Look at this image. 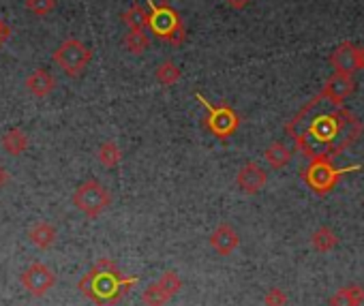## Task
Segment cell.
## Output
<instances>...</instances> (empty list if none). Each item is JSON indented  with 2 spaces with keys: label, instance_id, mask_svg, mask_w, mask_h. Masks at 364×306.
I'll list each match as a JSON object with an SVG mask.
<instances>
[{
  "label": "cell",
  "instance_id": "14",
  "mask_svg": "<svg viewBox=\"0 0 364 306\" xmlns=\"http://www.w3.org/2000/svg\"><path fill=\"white\" fill-rule=\"evenodd\" d=\"M264 159H266V163H268L272 169H283V167L289 165V161H292V150H289L285 144L275 142V144H270V146L266 148Z\"/></svg>",
  "mask_w": 364,
  "mask_h": 306
},
{
  "label": "cell",
  "instance_id": "9",
  "mask_svg": "<svg viewBox=\"0 0 364 306\" xmlns=\"http://www.w3.org/2000/svg\"><path fill=\"white\" fill-rule=\"evenodd\" d=\"M236 182H238V186L245 193L255 195V193H260L266 186L268 171L264 167H260L258 163H247L245 167H240V171L236 176Z\"/></svg>",
  "mask_w": 364,
  "mask_h": 306
},
{
  "label": "cell",
  "instance_id": "18",
  "mask_svg": "<svg viewBox=\"0 0 364 306\" xmlns=\"http://www.w3.org/2000/svg\"><path fill=\"white\" fill-rule=\"evenodd\" d=\"M311 244H313L315 251L328 253V251H332V249L338 244V238H336V234H334L330 227H319V230L311 236Z\"/></svg>",
  "mask_w": 364,
  "mask_h": 306
},
{
  "label": "cell",
  "instance_id": "21",
  "mask_svg": "<svg viewBox=\"0 0 364 306\" xmlns=\"http://www.w3.org/2000/svg\"><path fill=\"white\" fill-rule=\"evenodd\" d=\"M99 161H101V165H105V167H116L120 161H123V152H120V148H118L114 142H105V144L99 148Z\"/></svg>",
  "mask_w": 364,
  "mask_h": 306
},
{
  "label": "cell",
  "instance_id": "13",
  "mask_svg": "<svg viewBox=\"0 0 364 306\" xmlns=\"http://www.w3.org/2000/svg\"><path fill=\"white\" fill-rule=\"evenodd\" d=\"M362 304H364V287L360 285H347L330 298V306H362Z\"/></svg>",
  "mask_w": 364,
  "mask_h": 306
},
{
  "label": "cell",
  "instance_id": "19",
  "mask_svg": "<svg viewBox=\"0 0 364 306\" xmlns=\"http://www.w3.org/2000/svg\"><path fill=\"white\" fill-rule=\"evenodd\" d=\"M125 47L131 54H144L150 47V39L146 35V30H129V35L125 37Z\"/></svg>",
  "mask_w": 364,
  "mask_h": 306
},
{
  "label": "cell",
  "instance_id": "16",
  "mask_svg": "<svg viewBox=\"0 0 364 306\" xmlns=\"http://www.w3.org/2000/svg\"><path fill=\"white\" fill-rule=\"evenodd\" d=\"M123 22L129 26V30H146L148 28V11L136 3L123 13Z\"/></svg>",
  "mask_w": 364,
  "mask_h": 306
},
{
  "label": "cell",
  "instance_id": "22",
  "mask_svg": "<svg viewBox=\"0 0 364 306\" xmlns=\"http://www.w3.org/2000/svg\"><path fill=\"white\" fill-rule=\"evenodd\" d=\"M170 300V295L163 291V287L157 283V285H150L148 289H146V293H144V302L148 304V306H163L165 302Z\"/></svg>",
  "mask_w": 364,
  "mask_h": 306
},
{
  "label": "cell",
  "instance_id": "2",
  "mask_svg": "<svg viewBox=\"0 0 364 306\" xmlns=\"http://www.w3.org/2000/svg\"><path fill=\"white\" fill-rule=\"evenodd\" d=\"M148 28L157 39H161L170 45H182L187 41L184 22H182L180 13L167 3L150 0L148 3Z\"/></svg>",
  "mask_w": 364,
  "mask_h": 306
},
{
  "label": "cell",
  "instance_id": "26",
  "mask_svg": "<svg viewBox=\"0 0 364 306\" xmlns=\"http://www.w3.org/2000/svg\"><path fill=\"white\" fill-rule=\"evenodd\" d=\"M225 3L229 5V7H233V9H245L251 0H225Z\"/></svg>",
  "mask_w": 364,
  "mask_h": 306
},
{
  "label": "cell",
  "instance_id": "20",
  "mask_svg": "<svg viewBox=\"0 0 364 306\" xmlns=\"http://www.w3.org/2000/svg\"><path fill=\"white\" fill-rule=\"evenodd\" d=\"M180 77H182V73L172 60H165V62H161L157 67V81L163 84V86H174V84L180 81Z\"/></svg>",
  "mask_w": 364,
  "mask_h": 306
},
{
  "label": "cell",
  "instance_id": "3",
  "mask_svg": "<svg viewBox=\"0 0 364 306\" xmlns=\"http://www.w3.org/2000/svg\"><path fill=\"white\" fill-rule=\"evenodd\" d=\"M360 169V165H353V167H345V169H338L332 159L328 157H315V159H309V165L307 169L302 171V180L317 193V195H328L336 184L338 180L349 174V171H355Z\"/></svg>",
  "mask_w": 364,
  "mask_h": 306
},
{
  "label": "cell",
  "instance_id": "24",
  "mask_svg": "<svg viewBox=\"0 0 364 306\" xmlns=\"http://www.w3.org/2000/svg\"><path fill=\"white\" fill-rule=\"evenodd\" d=\"M159 285L163 287V291L172 298L178 289H180V278H178V274L176 272H167L161 280H159Z\"/></svg>",
  "mask_w": 364,
  "mask_h": 306
},
{
  "label": "cell",
  "instance_id": "1",
  "mask_svg": "<svg viewBox=\"0 0 364 306\" xmlns=\"http://www.w3.org/2000/svg\"><path fill=\"white\" fill-rule=\"evenodd\" d=\"M285 131L296 142V148L302 152V157L334 159L358 142L364 127L349 110L343 108V103H334L317 92L287 123Z\"/></svg>",
  "mask_w": 364,
  "mask_h": 306
},
{
  "label": "cell",
  "instance_id": "27",
  "mask_svg": "<svg viewBox=\"0 0 364 306\" xmlns=\"http://www.w3.org/2000/svg\"><path fill=\"white\" fill-rule=\"evenodd\" d=\"M7 39H9V26L3 20H0V45H3Z\"/></svg>",
  "mask_w": 364,
  "mask_h": 306
},
{
  "label": "cell",
  "instance_id": "7",
  "mask_svg": "<svg viewBox=\"0 0 364 306\" xmlns=\"http://www.w3.org/2000/svg\"><path fill=\"white\" fill-rule=\"evenodd\" d=\"M330 64L338 73L353 75L355 71L364 69V47L351 41H345L338 47H334V52L330 54Z\"/></svg>",
  "mask_w": 364,
  "mask_h": 306
},
{
  "label": "cell",
  "instance_id": "6",
  "mask_svg": "<svg viewBox=\"0 0 364 306\" xmlns=\"http://www.w3.org/2000/svg\"><path fill=\"white\" fill-rule=\"evenodd\" d=\"M197 101L206 110V127L221 140H227L229 135H233L240 127V118L238 114L229 108V106H212L197 92Z\"/></svg>",
  "mask_w": 364,
  "mask_h": 306
},
{
  "label": "cell",
  "instance_id": "11",
  "mask_svg": "<svg viewBox=\"0 0 364 306\" xmlns=\"http://www.w3.org/2000/svg\"><path fill=\"white\" fill-rule=\"evenodd\" d=\"M210 244H212V249H214L216 253H221V255H229V253H233V251L238 249L240 238H238V234H236V230H233L231 225L223 223V225H219V227L212 232V236H210Z\"/></svg>",
  "mask_w": 364,
  "mask_h": 306
},
{
  "label": "cell",
  "instance_id": "12",
  "mask_svg": "<svg viewBox=\"0 0 364 306\" xmlns=\"http://www.w3.org/2000/svg\"><path fill=\"white\" fill-rule=\"evenodd\" d=\"M24 86H26V90H28L33 96L43 98V96H48V94L56 88V77H54L50 71H45V69H37V71H33V73L26 77Z\"/></svg>",
  "mask_w": 364,
  "mask_h": 306
},
{
  "label": "cell",
  "instance_id": "8",
  "mask_svg": "<svg viewBox=\"0 0 364 306\" xmlns=\"http://www.w3.org/2000/svg\"><path fill=\"white\" fill-rule=\"evenodd\" d=\"M355 90V79L353 75L349 73H338V71H332V75L326 79L324 88L319 90L324 96H328L334 103H343V101Z\"/></svg>",
  "mask_w": 364,
  "mask_h": 306
},
{
  "label": "cell",
  "instance_id": "15",
  "mask_svg": "<svg viewBox=\"0 0 364 306\" xmlns=\"http://www.w3.org/2000/svg\"><path fill=\"white\" fill-rule=\"evenodd\" d=\"M28 238H31V242H33L35 246H39V249H50V246L56 242V230H54L50 223L41 221V223H37V225L31 227Z\"/></svg>",
  "mask_w": 364,
  "mask_h": 306
},
{
  "label": "cell",
  "instance_id": "5",
  "mask_svg": "<svg viewBox=\"0 0 364 306\" xmlns=\"http://www.w3.org/2000/svg\"><path fill=\"white\" fill-rule=\"evenodd\" d=\"M92 58V52L79 39H65L58 50L54 52V62L65 71L69 77H77L84 73Z\"/></svg>",
  "mask_w": 364,
  "mask_h": 306
},
{
  "label": "cell",
  "instance_id": "17",
  "mask_svg": "<svg viewBox=\"0 0 364 306\" xmlns=\"http://www.w3.org/2000/svg\"><path fill=\"white\" fill-rule=\"evenodd\" d=\"M3 148H5L9 154L18 157V154H22V152L28 148V135H26L24 131H20V129H11V131L3 137Z\"/></svg>",
  "mask_w": 364,
  "mask_h": 306
},
{
  "label": "cell",
  "instance_id": "4",
  "mask_svg": "<svg viewBox=\"0 0 364 306\" xmlns=\"http://www.w3.org/2000/svg\"><path fill=\"white\" fill-rule=\"evenodd\" d=\"M109 191L99 182V180H88L84 184L77 186V191L73 193V203L79 212H84L86 217L94 219L99 217L101 212L107 210L109 206Z\"/></svg>",
  "mask_w": 364,
  "mask_h": 306
},
{
  "label": "cell",
  "instance_id": "23",
  "mask_svg": "<svg viewBox=\"0 0 364 306\" xmlns=\"http://www.w3.org/2000/svg\"><path fill=\"white\" fill-rule=\"evenodd\" d=\"M54 7H56V0H26V9L33 16H39V18L52 13Z\"/></svg>",
  "mask_w": 364,
  "mask_h": 306
},
{
  "label": "cell",
  "instance_id": "28",
  "mask_svg": "<svg viewBox=\"0 0 364 306\" xmlns=\"http://www.w3.org/2000/svg\"><path fill=\"white\" fill-rule=\"evenodd\" d=\"M7 182H9V174L3 165H0V186H5Z\"/></svg>",
  "mask_w": 364,
  "mask_h": 306
},
{
  "label": "cell",
  "instance_id": "25",
  "mask_svg": "<svg viewBox=\"0 0 364 306\" xmlns=\"http://www.w3.org/2000/svg\"><path fill=\"white\" fill-rule=\"evenodd\" d=\"M266 306H285L287 304V295L281 289H270L264 298Z\"/></svg>",
  "mask_w": 364,
  "mask_h": 306
},
{
  "label": "cell",
  "instance_id": "10",
  "mask_svg": "<svg viewBox=\"0 0 364 306\" xmlns=\"http://www.w3.org/2000/svg\"><path fill=\"white\" fill-rule=\"evenodd\" d=\"M54 274L50 272V268H45L43 264H35V266H31L24 274H22V283H24V287L31 291V293H37V295H41V293H45L52 285H54Z\"/></svg>",
  "mask_w": 364,
  "mask_h": 306
}]
</instances>
